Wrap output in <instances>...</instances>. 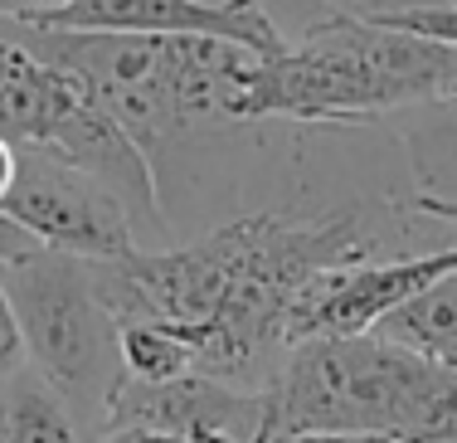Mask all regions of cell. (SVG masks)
<instances>
[{
    "mask_svg": "<svg viewBox=\"0 0 457 443\" xmlns=\"http://www.w3.org/2000/svg\"><path fill=\"white\" fill-rule=\"evenodd\" d=\"M389 214L370 205L297 220L244 214L180 248H132L93 263L117 322H170L195 346V371L263 390L287 361V312L326 268L385 258Z\"/></svg>",
    "mask_w": 457,
    "mask_h": 443,
    "instance_id": "6da1fadb",
    "label": "cell"
},
{
    "mask_svg": "<svg viewBox=\"0 0 457 443\" xmlns=\"http://www.w3.org/2000/svg\"><path fill=\"white\" fill-rule=\"evenodd\" d=\"M35 54L69 69L146 156L210 122H244V93L263 54L200 35H117V29H39L0 20Z\"/></svg>",
    "mask_w": 457,
    "mask_h": 443,
    "instance_id": "7a4b0ae2",
    "label": "cell"
},
{
    "mask_svg": "<svg viewBox=\"0 0 457 443\" xmlns=\"http://www.w3.org/2000/svg\"><path fill=\"white\" fill-rule=\"evenodd\" d=\"M263 395L268 443L307 429H370L413 443H457V365L379 331L297 341Z\"/></svg>",
    "mask_w": 457,
    "mask_h": 443,
    "instance_id": "3957f363",
    "label": "cell"
},
{
    "mask_svg": "<svg viewBox=\"0 0 457 443\" xmlns=\"http://www.w3.org/2000/svg\"><path fill=\"white\" fill-rule=\"evenodd\" d=\"M457 93V49L385 20L331 15L317 29L258 63L244 93V122H370L409 103Z\"/></svg>",
    "mask_w": 457,
    "mask_h": 443,
    "instance_id": "277c9868",
    "label": "cell"
},
{
    "mask_svg": "<svg viewBox=\"0 0 457 443\" xmlns=\"http://www.w3.org/2000/svg\"><path fill=\"white\" fill-rule=\"evenodd\" d=\"M0 283L15 302L29 365L63 395L83 429H103L107 399L122 385V346L93 258L39 248L20 263H0Z\"/></svg>",
    "mask_w": 457,
    "mask_h": 443,
    "instance_id": "5b68a950",
    "label": "cell"
},
{
    "mask_svg": "<svg viewBox=\"0 0 457 443\" xmlns=\"http://www.w3.org/2000/svg\"><path fill=\"white\" fill-rule=\"evenodd\" d=\"M0 210H10L45 248L73 258H127L137 244L132 214L122 200L93 180L83 166H73L63 151L54 146H15V180H10Z\"/></svg>",
    "mask_w": 457,
    "mask_h": 443,
    "instance_id": "8992f818",
    "label": "cell"
},
{
    "mask_svg": "<svg viewBox=\"0 0 457 443\" xmlns=\"http://www.w3.org/2000/svg\"><path fill=\"white\" fill-rule=\"evenodd\" d=\"M457 273V244L433 248V254H404V258H361L317 273L302 297L287 312V346L312 337H361L375 331L395 307L419 297L438 278Z\"/></svg>",
    "mask_w": 457,
    "mask_h": 443,
    "instance_id": "52a82bcc",
    "label": "cell"
},
{
    "mask_svg": "<svg viewBox=\"0 0 457 443\" xmlns=\"http://www.w3.org/2000/svg\"><path fill=\"white\" fill-rule=\"evenodd\" d=\"M117 424H151L190 443H268V399L263 390L228 385L220 375H176V380H132L107 399L103 429Z\"/></svg>",
    "mask_w": 457,
    "mask_h": 443,
    "instance_id": "ba28073f",
    "label": "cell"
},
{
    "mask_svg": "<svg viewBox=\"0 0 457 443\" xmlns=\"http://www.w3.org/2000/svg\"><path fill=\"white\" fill-rule=\"evenodd\" d=\"M15 25L39 29H117V35H200L228 39L263 59L287 49L263 0H69Z\"/></svg>",
    "mask_w": 457,
    "mask_h": 443,
    "instance_id": "9c48e42d",
    "label": "cell"
},
{
    "mask_svg": "<svg viewBox=\"0 0 457 443\" xmlns=\"http://www.w3.org/2000/svg\"><path fill=\"white\" fill-rule=\"evenodd\" d=\"M79 98L83 83L69 69L35 54L20 35L0 25V137H10L15 146H49Z\"/></svg>",
    "mask_w": 457,
    "mask_h": 443,
    "instance_id": "30bf717a",
    "label": "cell"
},
{
    "mask_svg": "<svg viewBox=\"0 0 457 443\" xmlns=\"http://www.w3.org/2000/svg\"><path fill=\"white\" fill-rule=\"evenodd\" d=\"M0 443H88L63 395L35 365L0 385Z\"/></svg>",
    "mask_w": 457,
    "mask_h": 443,
    "instance_id": "8fae6325",
    "label": "cell"
},
{
    "mask_svg": "<svg viewBox=\"0 0 457 443\" xmlns=\"http://www.w3.org/2000/svg\"><path fill=\"white\" fill-rule=\"evenodd\" d=\"M375 331L389 341H404L423 355H433V361L457 365V273L438 278V283L423 288L419 297H409L404 307H395Z\"/></svg>",
    "mask_w": 457,
    "mask_h": 443,
    "instance_id": "7c38bea8",
    "label": "cell"
},
{
    "mask_svg": "<svg viewBox=\"0 0 457 443\" xmlns=\"http://www.w3.org/2000/svg\"><path fill=\"white\" fill-rule=\"evenodd\" d=\"M117 346H122V375L132 380H176L195 371V346L170 322H117Z\"/></svg>",
    "mask_w": 457,
    "mask_h": 443,
    "instance_id": "4fadbf2b",
    "label": "cell"
},
{
    "mask_svg": "<svg viewBox=\"0 0 457 443\" xmlns=\"http://www.w3.org/2000/svg\"><path fill=\"white\" fill-rule=\"evenodd\" d=\"M385 25L413 29V35H423V39H438V45L457 49V0H433V5L395 10V15H385Z\"/></svg>",
    "mask_w": 457,
    "mask_h": 443,
    "instance_id": "5bb4252c",
    "label": "cell"
},
{
    "mask_svg": "<svg viewBox=\"0 0 457 443\" xmlns=\"http://www.w3.org/2000/svg\"><path fill=\"white\" fill-rule=\"evenodd\" d=\"M25 365H29V346H25V331H20L15 302H10L5 283H0V385L15 371H25Z\"/></svg>",
    "mask_w": 457,
    "mask_h": 443,
    "instance_id": "9a60e30c",
    "label": "cell"
},
{
    "mask_svg": "<svg viewBox=\"0 0 457 443\" xmlns=\"http://www.w3.org/2000/svg\"><path fill=\"white\" fill-rule=\"evenodd\" d=\"M312 5L331 10V15H355V20H385V15H395V10L433 5V0H312Z\"/></svg>",
    "mask_w": 457,
    "mask_h": 443,
    "instance_id": "2e32d148",
    "label": "cell"
},
{
    "mask_svg": "<svg viewBox=\"0 0 457 443\" xmlns=\"http://www.w3.org/2000/svg\"><path fill=\"white\" fill-rule=\"evenodd\" d=\"M278 443H413L399 434H370V429H307V434H287Z\"/></svg>",
    "mask_w": 457,
    "mask_h": 443,
    "instance_id": "e0dca14e",
    "label": "cell"
},
{
    "mask_svg": "<svg viewBox=\"0 0 457 443\" xmlns=\"http://www.w3.org/2000/svg\"><path fill=\"white\" fill-rule=\"evenodd\" d=\"M103 443H190V439L151 424H117V429H103Z\"/></svg>",
    "mask_w": 457,
    "mask_h": 443,
    "instance_id": "ac0fdd59",
    "label": "cell"
},
{
    "mask_svg": "<svg viewBox=\"0 0 457 443\" xmlns=\"http://www.w3.org/2000/svg\"><path fill=\"white\" fill-rule=\"evenodd\" d=\"M409 210L428 214V220H453L457 224V200H448V196H428V190H419V196L409 200Z\"/></svg>",
    "mask_w": 457,
    "mask_h": 443,
    "instance_id": "d6986e66",
    "label": "cell"
},
{
    "mask_svg": "<svg viewBox=\"0 0 457 443\" xmlns=\"http://www.w3.org/2000/svg\"><path fill=\"white\" fill-rule=\"evenodd\" d=\"M59 5H69V0H0V20H35Z\"/></svg>",
    "mask_w": 457,
    "mask_h": 443,
    "instance_id": "ffe728a7",
    "label": "cell"
},
{
    "mask_svg": "<svg viewBox=\"0 0 457 443\" xmlns=\"http://www.w3.org/2000/svg\"><path fill=\"white\" fill-rule=\"evenodd\" d=\"M10 180H15V142H10V137H0V200H5Z\"/></svg>",
    "mask_w": 457,
    "mask_h": 443,
    "instance_id": "44dd1931",
    "label": "cell"
}]
</instances>
